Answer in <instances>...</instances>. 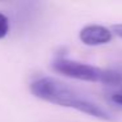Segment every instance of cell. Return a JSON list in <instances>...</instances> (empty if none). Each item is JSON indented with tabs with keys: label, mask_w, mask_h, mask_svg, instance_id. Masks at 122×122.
<instances>
[{
	"label": "cell",
	"mask_w": 122,
	"mask_h": 122,
	"mask_svg": "<svg viewBox=\"0 0 122 122\" xmlns=\"http://www.w3.org/2000/svg\"><path fill=\"white\" fill-rule=\"evenodd\" d=\"M53 68L58 74H62L71 79L81 80V81L102 83V84H118L122 81V75L118 72L104 70L88 63L72 61V59H55L53 62Z\"/></svg>",
	"instance_id": "7a4b0ae2"
},
{
	"label": "cell",
	"mask_w": 122,
	"mask_h": 122,
	"mask_svg": "<svg viewBox=\"0 0 122 122\" xmlns=\"http://www.w3.org/2000/svg\"><path fill=\"white\" fill-rule=\"evenodd\" d=\"M79 38L87 46H101L110 42L113 38V32L102 25L92 24L80 30Z\"/></svg>",
	"instance_id": "3957f363"
},
{
	"label": "cell",
	"mask_w": 122,
	"mask_h": 122,
	"mask_svg": "<svg viewBox=\"0 0 122 122\" xmlns=\"http://www.w3.org/2000/svg\"><path fill=\"white\" fill-rule=\"evenodd\" d=\"M9 30V21L1 12H0V38H4L8 34Z\"/></svg>",
	"instance_id": "277c9868"
},
{
	"label": "cell",
	"mask_w": 122,
	"mask_h": 122,
	"mask_svg": "<svg viewBox=\"0 0 122 122\" xmlns=\"http://www.w3.org/2000/svg\"><path fill=\"white\" fill-rule=\"evenodd\" d=\"M112 100L116 104H118V105L122 106V93H116V95H113L112 96Z\"/></svg>",
	"instance_id": "8992f818"
},
{
	"label": "cell",
	"mask_w": 122,
	"mask_h": 122,
	"mask_svg": "<svg viewBox=\"0 0 122 122\" xmlns=\"http://www.w3.org/2000/svg\"><path fill=\"white\" fill-rule=\"evenodd\" d=\"M112 30H113V33H116V34L118 36L119 38H122V24L113 25V28H112Z\"/></svg>",
	"instance_id": "5b68a950"
},
{
	"label": "cell",
	"mask_w": 122,
	"mask_h": 122,
	"mask_svg": "<svg viewBox=\"0 0 122 122\" xmlns=\"http://www.w3.org/2000/svg\"><path fill=\"white\" fill-rule=\"evenodd\" d=\"M30 91L36 97L64 108H71L102 121H113V117L98 104L83 97L74 88L53 77H40L30 84Z\"/></svg>",
	"instance_id": "6da1fadb"
}]
</instances>
